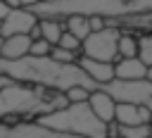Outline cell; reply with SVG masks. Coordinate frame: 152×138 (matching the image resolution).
Listing matches in <instances>:
<instances>
[{"label":"cell","instance_id":"1","mask_svg":"<svg viewBox=\"0 0 152 138\" xmlns=\"http://www.w3.org/2000/svg\"><path fill=\"white\" fill-rule=\"evenodd\" d=\"M66 98L64 93H55V90H45L38 86H24V83H10L5 88H0V117H10V114H38L45 117L50 112H57L62 107H66Z\"/></svg>","mask_w":152,"mask_h":138},{"label":"cell","instance_id":"2","mask_svg":"<svg viewBox=\"0 0 152 138\" xmlns=\"http://www.w3.org/2000/svg\"><path fill=\"white\" fill-rule=\"evenodd\" d=\"M38 124L50 131L76 136V138H107V124H102L93 114L88 102H76V105L69 102L57 112L38 117Z\"/></svg>","mask_w":152,"mask_h":138},{"label":"cell","instance_id":"3","mask_svg":"<svg viewBox=\"0 0 152 138\" xmlns=\"http://www.w3.org/2000/svg\"><path fill=\"white\" fill-rule=\"evenodd\" d=\"M119 36H121V29H116V26H104L102 31L90 33L81 43V52H83L81 57L114 64L119 59Z\"/></svg>","mask_w":152,"mask_h":138},{"label":"cell","instance_id":"4","mask_svg":"<svg viewBox=\"0 0 152 138\" xmlns=\"http://www.w3.org/2000/svg\"><path fill=\"white\" fill-rule=\"evenodd\" d=\"M104 93H109L116 102H135V105H145L152 109V86L147 81H138V83H124V81H112L109 86L102 88Z\"/></svg>","mask_w":152,"mask_h":138},{"label":"cell","instance_id":"5","mask_svg":"<svg viewBox=\"0 0 152 138\" xmlns=\"http://www.w3.org/2000/svg\"><path fill=\"white\" fill-rule=\"evenodd\" d=\"M38 26V17L31 10H12L2 21H0V38L10 36H31V31Z\"/></svg>","mask_w":152,"mask_h":138},{"label":"cell","instance_id":"6","mask_svg":"<svg viewBox=\"0 0 152 138\" xmlns=\"http://www.w3.org/2000/svg\"><path fill=\"white\" fill-rule=\"evenodd\" d=\"M114 121L119 126H147L152 124V109L135 102H116Z\"/></svg>","mask_w":152,"mask_h":138},{"label":"cell","instance_id":"7","mask_svg":"<svg viewBox=\"0 0 152 138\" xmlns=\"http://www.w3.org/2000/svg\"><path fill=\"white\" fill-rule=\"evenodd\" d=\"M0 138H76V136L50 131L36 121V124H17V126L0 124Z\"/></svg>","mask_w":152,"mask_h":138},{"label":"cell","instance_id":"8","mask_svg":"<svg viewBox=\"0 0 152 138\" xmlns=\"http://www.w3.org/2000/svg\"><path fill=\"white\" fill-rule=\"evenodd\" d=\"M83 74L97 86V88H104L114 81V64H104V62H95V59H88V57H78L76 62Z\"/></svg>","mask_w":152,"mask_h":138},{"label":"cell","instance_id":"9","mask_svg":"<svg viewBox=\"0 0 152 138\" xmlns=\"http://www.w3.org/2000/svg\"><path fill=\"white\" fill-rule=\"evenodd\" d=\"M145 76H147V67H145L138 57L116 59V62H114V81L138 83V81H145Z\"/></svg>","mask_w":152,"mask_h":138},{"label":"cell","instance_id":"10","mask_svg":"<svg viewBox=\"0 0 152 138\" xmlns=\"http://www.w3.org/2000/svg\"><path fill=\"white\" fill-rule=\"evenodd\" d=\"M88 105H90L93 114H95L102 124H112V121H114V114H116V100H114L109 93H104L102 88H97V90L90 93Z\"/></svg>","mask_w":152,"mask_h":138},{"label":"cell","instance_id":"11","mask_svg":"<svg viewBox=\"0 0 152 138\" xmlns=\"http://www.w3.org/2000/svg\"><path fill=\"white\" fill-rule=\"evenodd\" d=\"M31 43L33 38L31 36H10V38H2V45H0V59H21L28 55L31 50Z\"/></svg>","mask_w":152,"mask_h":138},{"label":"cell","instance_id":"12","mask_svg":"<svg viewBox=\"0 0 152 138\" xmlns=\"http://www.w3.org/2000/svg\"><path fill=\"white\" fill-rule=\"evenodd\" d=\"M38 31H40V38L48 40L55 48L59 43L62 33H64V24L62 21H55V19H38Z\"/></svg>","mask_w":152,"mask_h":138},{"label":"cell","instance_id":"13","mask_svg":"<svg viewBox=\"0 0 152 138\" xmlns=\"http://www.w3.org/2000/svg\"><path fill=\"white\" fill-rule=\"evenodd\" d=\"M64 31H69L71 36H76L81 43L90 36V21H88V17H66L64 19Z\"/></svg>","mask_w":152,"mask_h":138},{"label":"cell","instance_id":"14","mask_svg":"<svg viewBox=\"0 0 152 138\" xmlns=\"http://www.w3.org/2000/svg\"><path fill=\"white\" fill-rule=\"evenodd\" d=\"M131 57H138V33L121 31V36H119V59H131Z\"/></svg>","mask_w":152,"mask_h":138},{"label":"cell","instance_id":"15","mask_svg":"<svg viewBox=\"0 0 152 138\" xmlns=\"http://www.w3.org/2000/svg\"><path fill=\"white\" fill-rule=\"evenodd\" d=\"M138 59L147 69L152 67V31L138 33Z\"/></svg>","mask_w":152,"mask_h":138},{"label":"cell","instance_id":"16","mask_svg":"<svg viewBox=\"0 0 152 138\" xmlns=\"http://www.w3.org/2000/svg\"><path fill=\"white\" fill-rule=\"evenodd\" d=\"M119 138H150V124L147 126H119Z\"/></svg>","mask_w":152,"mask_h":138},{"label":"cell","instance_id":"17","mask_svg":"<svg viewBox=\"0 0 152 138\" xmlns=\"http://www.w3.org/2000/svg\"><path fill=\"white\" fill-rule=\"evenodd\" d=\"M57 48H62V50H69V52H81V40L76 38V36H71L69 31H64L62 33V38H59V43H57Z\"/></svg>","mask_w":152,"mask_h":138},{"label":"cell","instance_id":"18","mask_svg":"<svg viewBox=\"0 0 152 138\" xmlns=\"http://www.w3.org/2000/svg\"><path fill=\"white\" fill-rule=\"evenodd\" d=\"M50 57L55 59V62H59V64H76L78 62V55L76 52H69V50H62V48H52V52H50Z\"/></svg>","mask_w":152,"mask_h":138},{"label":"cell","instance_id":"19","mask_svg":"<svg viewBox=\"0 0 152 138\" xmlns=\"http://www.w3.org/2000/svg\"><path fill=\"white\" fill-rule=\"evenodd\" d=\"M50 52H52V45L48 40H43V38H36L31 43V50H28L31 57H50Z\"/></svg>","mask_w":152,"mask_h":138},{"label":"cell","instance_id":"20","mask_svg":"<svg viewBox=\"0 0 152 138\" xmlns=\"http://www.w3.org/2000/svg\"><path fill=\"white\" fill-rule=\"evenodd\" d=\"M90 93H93V90H88V88H71V90L64 93V98H66V102L76 105V102H88Z\"/></svg>","mask_w":152,"mask_h":138},{"label":"cell","instance_id":"21","mask_svg":"<svg viewBox=\"0 0 152 138\" xmlns=\"http://www.w3.org/2000/svg\"><path fill=\"white\" fill-rule=\"evenodd\" d=\"M38 2H40V0H19V7H21V10H33Z\"/></svg>","mask_w":152,"mask_h":138},{"label":"cell","instance_id":"22","mask_svg":"<svg viewBox=\"0 0 152 138\" xmlns=\"http://www.w3.org/2000/svg\"><path fill=\"white\" fill-rule=\"evenodd\" d=\"M10 12H12V10H10V7H7V5H5V2L0 0V21H2V19H5V17L10 14Z\"/></svg>","mask_w":152,"mask_h":138},{"label":"cell","instance_id":"23","mask_svg":"<svg viewBox=\"0 0 152 138\" xmlns=\"http://www.w3.org/2000/svg\"><path fill=\"white\" fill-rule=\"evenodd\" d=\"M2 2H5L10 10H17V7H19V0H2Z\"/></svg>","mask_w":152,"mask_h":138},{"label":"cell","instance_id":"24","mask_svg":"<svg viewBox=\"0 0 152 138\" xmlns=\"http://www.w3.org/2000/svg\"><path fill=\"white\" fill-rule=\"evenodd\" d=\"M145 81H147V83H150V86H152V67H150V69H147V76H145Z\"/></svg>","mask_w":152,"mask_h":138},{"label":"cell","instance_id":"25","mask_svg":"<svg viewBox=\"0 0 152 138\" xmlns=\"http://www.w3.org/2000/svg\"><path fill=\"white\" fill-rule=\"evenodd\" d=\"M150 138H152V124H150Z\"/></svg>","mask_w":152,"mask_h":138},{"label":"cell","instance_id":"26","mask_svg":"<svg viewBox=\"0 0 152 138\" xmlns=\"http://www.w3.org/2000/svg\"><path fill=\"white\" fill-rule=\"evenodd\" d=\"M0 45H2V38H0Z\"/></svg>","mask_w":152,"mask_h":138}]
</instances>
